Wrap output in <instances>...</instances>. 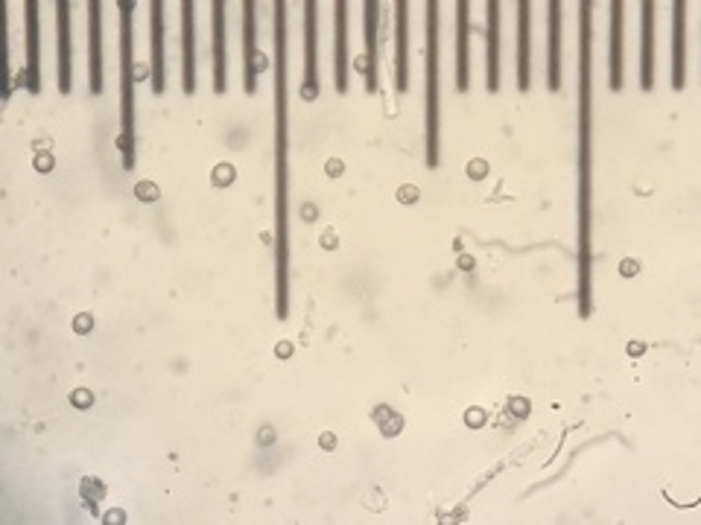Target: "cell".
<instances>
[{
    "label": "cell",
    "mask_w": 701,
    "mask_h": 525,
    "mask_svg": "<svg viewBox=\"0 0 701 525\" xmlns=\"http://www.w3.org/2000/svg\"><path fill=\"white\" fill-rule=\"evenodd\" d=\"M275 313L290 315V135H287V3H275Z\"/></svg>",
    "instance_id": "6da1fadb"
},
{
    "label": "cell",
    "mask_w": 701,
    "mask_h": 525,
    "mask_svg": "<svg viewBox=\"0 0 701 525\" xmlns=\"http://www.w3.org/2000/svg\"><path fill=\"white\" fill-rule=\"evenodd\" d=\"M582 56H579V315L591 318V73H593V3H579Z\"/></svg>",
    "instance_id": "7a4b0ae2"
},
{
    "label": "cell",
    "mask_w": 701,
    "mask_h": 525,
    "mask_svg": "<svg viewBox=\"0 0 701 525\" xmlns=\"http://www.w3.org/2000/svg\"><path fill=\"white\" fill-rule=\"evenodd\" d=\"M120 138L123 170H135V59H132V15L135 3L120 0Z\"/></svg>",
    "instance_id": "3957f363"
},
{
    "label": "cell",
    "mask_w": 701,
    "mask_h": 525,
    "mask_svg": "<svg viewBox=\"0 0 701 525\" xmlns=\"http://www.w3.org/2000/svg\"><path fill=\"white\" fill-rule=\"evenodd\" d=\"M427 167H439V3H427Z\"/></svg>",
    "instance_id": "277c9868"
},
{
    "label": "cell",
    "mask_w": 701,
    "mask_h": 525,
    "mask_svg": "<svg viewBox=\"0 0 701 525\" xmlns=\"http://www.w3.org/2000/svg\"><path fill=\"white\" fill-rule=\"evenodd\" d=\"M316 15H319V3L307 0L304 3V82H301V100L313 103L319 100V76H316Z\"/></svg>",
    "instance_id": "5b68a950"
},
{
    "label": "cell",
    "mask_w": 701,
    "mask_h": 525,
    "mask_svg": "<svg viewBox=\"0 0 701 525\" xmlns=\"http://www.w3.org/2000/svg\"><path fill=\"white\" fill-rule=\"evenodd\" d=\"M88 85L91 94H103V3H88Z\"/></svg>",
    "instance_id": "8992f818"
},
{
    "label": "cell",
    "mask_w": 701,
    "mask_h": 525,
    "mask_svg": "<svg viewBox=\"0 0 701 525\" xmlns=\"http://www.w3.org/2000/svg\"><path fill=\"white\" fill-rule=\"evenodd\" d=\"M471 88V3H456V91L468 94Z\"/></svg>",
    "instance_id": "52a82bcc"
},
{
    "label": "cell",
    "mask_w": 701,
    "mask_h": 525,
    "mask_svg": "<svg viewBox=\"0 0 701 525\" xmlns=\"http://www.w3.org/2000/svg\"><path fill=\"white\" fill-rule=\"evenodd\" d=\"M672 88H687V3H672Z\"/></svg>",
    "instance_id": "ba28073f"
},
{
    "label": "cell",
    "mask_w": 701,
    "mask_h": 525,
    "mask_svg": "<svg viewBox=\"0 0 701 525\" xmlns=\"http://www.w3.org/2000/svg\"><path fill=\"white\" fill-rule=\"evenodd\" d=\"M255 3L246 0L243 3V59H246V70H243V85H246V94L255 97L258 94V70H260V56H258V27H255Z\"/></svg>",
    "instance_id": "9c48e42d"
},
{
    "label": "cell",
    "mask_w": 701,
    "mask_h": 525,
    "mask_svg": "<svg viewBox=\"0 0 701 525\" xmlns=\"http://www.w3.org/2000/svg\"><path fill=\"white\" fill-rule=\"evenodd\" d=\"M59 18V91L68 97L74 88V44H71V3H56Z\"/></svg>",
    "instance_id": "30bf717a"
},
{
    "label": "cell",
    "mask_w": 701,
    "mask_h": 525,
    "mask_svg": "<svg viewBox=\"0 0 701 525\" xmlns=\"http://www.w3.org/2000/svg\"><path fill=\"white\" fill-rule=\"evenodd\" d=\"M182 88L196 91V3H182Z\"/></svg>",
    "instance_id": "8fae6325"
},
{
    "label": "cell",
    "mask_w": 701,
    "mask_h": 525,
    "mask_svg": "<svg viewBox=\"0 0 701 525\" xmlns=\"http://www.w3.org/2000/svg\"><path fill=\"white\" fill-rule=\"evenodd\" d=\"M409 88V3H395V91Z\"/></svg>",
    "instance_id": "7c38bea8"
},
{
    "label": "cell",
    "mask_w": 701,
    "mask_h": 525,
    "mask_svg": "<svg viewBox=\"0 0 701 525\" xmlns=\"http://www.w3.org/2000/svg\"><path fill=\"white\" fill-rule=\"evenodd\" d=\"M152 15V91L161 97L167 91V56H164V3L152 0L149 3Z\"/></svg>",
    "instance_id": "4fadbf2b"
},
{
    "label": "cell",
    "mask_w": 701,
    "mask_h": 525,
    "mask_svg": "<svg viewBox=\"0 0 701 525\" xmlns=\"http://www.w3.org/2000/svg\"><path fill=\"white\" fill-rule=\"evenodd\" d=\"M529 21H532V3L520 0L517 3V91H529V79H532V33H529Z\"/></svg>",
    "instance_id": "5bb4252c"
},
{
    "label": "cell",
    "mask_w": 701,
    "mask_h": 525,
    "mask_svg": "<svg viewBox=\"0 0 701 525\" xmlns=\"http://www.w3.org/2000/svg\"><path fill=\"white\" fill-rule=\"evenodd\" d=\"M643 6V53H640V88L649 94L655 88V3Z\"/></svg>",
    "instance_id": "9a60e30c"
},
{
    "label": "cell",
    "mask_w": 701,
    "mask_h": 525,
    "mask_svg": "<svg viewBox=\"0 0 701 525\" xmlns=\"http://www.w3.org/2000/svg\"><path fill=\"white\" fill-rule=\"evenodd\" d=\"M608 88L620 94L623 88V3H611V53H608Z\"/></svg>",
    "instance_id": "2e32d148"
},
{
    "label": "cell",
    "mask_w": 701,
    "mask_h": 525,
    "mask_svg": "<svg viewBox=\"0 0 701 525\" xmlns=\"http://www.w3.org/2000/svg\"><path fill=\"white\" fill-rule=\"evenodd\" d=\"M336 6V91L348 94V70H351V56H348V3L339 0Z\"/></svg>",
    "instance_id": "e0dca14e"
},
{
    "label": "cell",
    "mask_w": 701,
    "mask_h": 525,
    "mask_svg": "<svg viewBox=\"0 0 701 525\" xmlns=\"http://www.w3.org/2000/svg\"><path fill=\"white\" fill-rule=\"evenodd\" d=\"M27 68H24V82L27 91L38 94L41 91V62H38V3L27 0Z\"/></svg>",
    "instance_id": "ac0fdd59"
},
{
    "label": "cell",
    "mask_w": 701,
    "mask_h": 525,
    "mask_svg": "<svg viewBox=\"0 0 701 525\" xmlns=\"http://www.w3.org/2000/svg\"><path fill=\"white\" fill-rule=\"evenodd\" d=\"M363 21H366V59H363V76H366V91L374 94L377 91V12L380 3L377 0H366L363 3Z\"/></svg>",
    "instance_id": "d6986e66"
},
{
    "label": "cell",
    "mask_w": 701,
    "mask_h": 525,
    "mask_svg": "<svg viewBox=\"0 0 701 525\" xmlns=\"http://www.w3.org/2000/svg\"><path fill=\"white\" fill-rule=\"evenodd\" d=\"M500 6L497 0H488V91H500Z\"/></svg>",
    "instance_id": "ffe728a7"
},
{
    "label": "cell",
    "mask_w": 701,
    "mask_h": 525,
    "mask_svg": "<svg viewBox=\"0 0 701 525\" xmlns=\"http://www.w3.org/2000/svg\"><path fill=\"white\" fill-rule=\"evenodd\" d=\"M547 6H550V53H547L550 68H547V85H550L553 94H558L561 91V3L553 0Z\"/></svg>",
    "instance_id": "44dd1931"
},
{
    "label": "cell",
    "mask_w": 701,
    "mask_h": 525,
    "mask_svg": "<svg viewBox=\"0 0 701 525\" xmlns=\"http://www.w3.org/2000/svg\"><path fill=\"white\" fill-rule=\"evenodd\" d=\"M214 94H225V3L214 0Z\"/></svg>",
    "instance_id": "7402d4cb"
}]
</instances>
